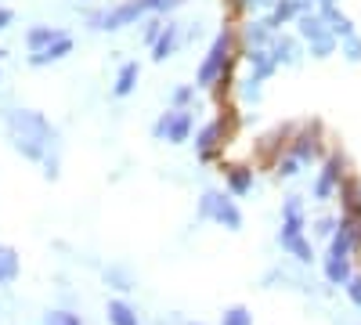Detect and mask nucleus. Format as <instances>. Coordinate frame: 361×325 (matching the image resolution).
<instances>
[{
    "label": "nucleus",
    "instance_id": "obj_1",
    "mask_svg": "<svg viewBox=\"0 0 361 325\" xmlns=\"http://www.w3.org/2000/svg\"><path fill=\"white\" fill-rule=\"evenodd\" d=\"M4 123L8 134L15 141V149L29 159H47V149L54 145V127L44 120L40 112H29V109H8L4 112Z\"/></svg>",
    "mask_w": 361,
    "mask_h": 325
},
{
    "label": "nucleus",
    "instance_id": "obj_2",
    "mask_svg": "<svg viewBox=\"0 0 361 325\" xmlns=\"http://www.w3.org/2000/svg\"><path fill=\"white\" fill-rule=\"evenodd\" d=\"M199 217L217 221V224H224V228H231V231L243 228V214H238V206H235L228 195H221V192H202V199H199Z\"/></svg>",
    "mask_w": 361,
    "mask_h": 325
},
{
    "label": "nucleus",
    "instance_id": "obj_3",
    "mask_svg": "<svg viewBox=\"0 0 361 325\" xmlns=\"http://www.w3.org/2000/svg\"><path fill=\"white\" fill-rule=\"evenodd\" d=\"M228 47H231V33H217V40L209 44L202 66H199V73H195L199 87H214V83L224 76V69H228Z\"/></svg>",
    "mask_w": 361,
    "mask_h": 325
},
{
    "label": "nucleus",
    "instance_id": "obj_4",
    "mask_svg": "<svg viewBox=\"0 0 361 325\" xmlns=\"http://www.w3.org/2000/svg\"><path fill=\"white\" fill-rule=\"evenodd\" d=\"M141 15H145V4H141V0H130V4H119V8L90 15V25H94V29H123V25L137 22Z\"/></svg>",
    "mask_w": 361,
    "mask_h": 325
},
{
    "label": "nucleus",
    "instance_id": "obj_5",
    "mask_svg": "<svg viewBox=\"0 0 361 325\" xmlns=\"http://www.w3.org/2000/svg\"><path fill=\"white\" fill-rule=\"evenodd\" d=\"M343 181V159L340 156H329L322 163V173H318V181H314V199L325 202V199H333L336 185Z\"/></svg>",
    "mask_w": 361,
    "mask_h": 325
},
{
    "label": "nucleus",
    "instance_id": "obj_6",
    "mask_svg": "<svg viewBox=\"0 0 361 325\" xmlns=\"http://www.w3.org/2000/svg\"><path fill=\"white\" fill-rule=\"evenodd\" d=\"M188 134H192V116H188V112H180V109H177V112H166L163 120L156 123V137L173 141V145H177V141H185Z\"/></svg>",
    "mask_w": 361,
    "mask_h": 325
},
{
    "label": "nucleus",
    "instance_id": "obj_7",
    "mask_svg": "<svg viewBox=\"0 0 361 325\" xmlns=\"http://www.w3.org/2000/svg\"><path fill=\"white\" fill-rule=\"evenodd\" d=\"M221 130H224V123H221V120L206 123V127L199 130V137H195V152H199V159H214L217 145H221Z\"/></svg>",
    "mask_w": 361,
    "mask_h": 325
},
{
    "label": "nucleus",
    "instance_id": "obj_8",
    "mask_svg": "<svg viewBox=\"0 0 361 325\" xmlns=\"http://www.w3.org/2000/svg\"><path fill=\"white\" fill-rule=\"evenodd\" d=\"M279 243H282L300 264H311V260H314V246L304 239V231H279Z\"/></svg>",
    "mask_w": 361,
    "mask_h": 325
},
{
    "label": "nucleus",
    "instance_id": "obj_9",
    "mask_svg": "<svg viewBox=\"0 0 361 325\" xmlns=\"http://www.w3.org/2000/svg\"><path fill=\"white\" fill-rule=\"evenodd\" d=\"M62 37H66V33H58L54 25H33V29L25 33V47L33 51V54H40V51H47L51 44H58Z\"/></svg>",
    "mask_w": 361,
    "mask_h": 325
},
{
    "label": "nucleus",
    "instance_id": "obj_10",
    "mask_svg": "<svg viewBox=\"0 0 361 325\" xmlns=\"http://www.w3.org/2000/svg\"><path fill=\"white\" fill-rule=\"evenodd\" d=\"M69 51H73V37L66 33L62 40L51 44L47 51H40V54H29V66H37V69H40V66H47V62H58V58H66Z\"/></svg>",
    "mask_w": 361,
    "mask_h": 325
},
{
    "label": "nucleus",
    "instance_id": "obj_11",
    "mask_svg": "<svg viewBox=\"0 0 361 325\" xmlns=\"http://www.w3.org/2000/svg\"><path fill=\"white\" fill-rule=\"evenodd\" d=\"M293 156L300 159V163H311V159H318V137H314V127L311 130H304L296 141H293Z\"/></svg>",
    "mask_w": 361,
    "mask_h": 325
},
{
    "label": "nucleus",
    "instance_id": "obj_12",
    "mask_svg": "<svg viewBox=\"0 0 361 325\" xmlns=\"http://www.w3.org/2000/svg\"><path fill=\"white\" fill-rule=\"evenodd\" d=\"M350 260H343V257H325V278L333 282V286H347L350 282Z\"/></svg>",
    "mask_w": 361,
    "mask_h": 325
},
{
    "label": "nucleus",
    "instance_id": "obj_13",
    "mask_svg": "<svg viewBox=\"0 0 361 325\" xmlns=\"http://www.w3.org/2000/svg\"><path fill=\"white\" fill-rule=\"evenodd\" d=\"M134 87H137V62H127L123 69H119L116 83H112V94H116V98H127Z\"/></svg>",
    "mask_w": 361,
    "mask_h": 325
},
{
    "label": "nucleus",
    "instance_id": "obj_14",
    "mask_svg": "<svg viewBox=\"0 0 361 325\" xmlns=\"http://www.w3.org/2000/svg\"><path fill=\"white\" fill-rule=\"evenodd\" d=\"M296 25H300V37H307V40H318V37L329 33V25H325L322 15H300Z\"/></svg>",
    "mask_w": 361,
    "mask_h": 325
},
{
    "label": "nucleus",
    "instance_id": "obj_15",
    "mask_svg": "<svg viewBox=\"0 0 361 325\" xmlns=\"http://www.w3.org/2000/svg\"><path fill=\"white\" fill-rule=\"evenodd\" d=\"M300 15H307V0H279L275 4V25H282L286 18H300Z\"/></svg>",
    "mask_w": 361,
    "mask_h": 325
},
{
    "label": "nucleus",
    "instance_id": "obj_16",
    "mask_svg": "<svg viewBox=\"0 0 361 325\" xmlns=\"http://www.w3.org/2000/svg\"><path fill=\"white\" fill-rule=\"evenodd\" d=\"M109 325H137V314L123 300H109Z\"/></svg>",
    "mask_w": 361,
    "mask_h": 325
},
{
    "label": "nucleus",
    "instance_id": "obj_17",
    "mask_svg": "<svg viewBox=\"0 0 361 325\" xmlns=\"http://www.w3.org/2000/svg\"><path fill=\"white\" fill-rule=\"evenodd\" d=\"M18 278V253L11 246H0V286Z\"/></svg>",
    "mask_w": 361,
    "mask_h": 325
},
{
    "label": "nucleus",
    "instance_id": "obj_18",
    "mask_svg": "<svg viewBox=\"0 0 361 325\" xmlns=\"http://www.w3.org/2000/svg\"><path fill=\"white\" fill-rule=\"evenodd\" d=\"M250 185H253V173H250L246 166L228 170V192H231V195H246V192H250Z\"/></svg>",
    "mask_w": 361,
    "mask_h": 325
},
{
    "label": "nucleus",
    "instance_id": "obj_19",
    "mask_svg": "<svg viewBox=\"0 0 361 325\" xmlns=\"http://www.w3.org/2000/svg\"><path fill=\"white\" fill-rule=\"evenodd\" d=\"M173 47H177V29L166 25V29H163V37H159V44L152 47V58H156V62H166Z\"/></svg>",
    "mask_w": 361,
    "mask_h": 325
},
{
    "label": "nucleus",
    "instance_id": "obj_20",
    "mask_svg": "<svg viewBox=\"0 0 361 325\" xmlns=\"http://www.w3.org/2000/svg\"><path fill=\"white\" fill-rule=\"evenodd\" d=\"M221 325H253V314H250L243 304H235V307H228V311H224Z\"/></svg>",
    "mask_w": 361,
    "mask_h": 325
},
{
    "label": "nucleus",
    "instance_id": "obj_21",
    "mask_svg": "<svg viewBox=\"0 0 361 325\" xmlns=\"http://www.w3.org/2000/svg\"><path fill=\"white\" fill-rule=\"evenodd\" d=\"M336 44H340V40H336L333 33H325V37L311 40V54H314V58H325V54H333V51H336Z\"/></svg>",
    "mask_w": 361,
    "mask_h": 325
},
{
    "label": "nucleus",
    "instance_id": "obj_22",
    "mask_svg": "<svg viewBox=\"0 0 361 325\" xmlns=\"http://www.w3.org/2000/svg\"><path fill=\"white\" fill-rule=\"evenodd\" d=\"M275 62H279V66L296 62V40H286V37H282V40L275 44Z\"/></svg>",
    "mask_w": 361,
    "mask_h": 325
},
{
    "label": "nucleus",
    "instance_id": "obj_23",
    "mask_svg": "<svg viewBox=\"0 0 361 325\" xmlns=\"http://www.w3.org/2000/svg\"><path fill=\"white\" fill-rule=\"evenodd\" d=\"M340 51H343V58H347V62H361V40H357V37H347V40H340Z\"/></svg>",
    "mask_w": 361,
    "mask_h": 325
},
{
    "label": "nucleus",
    "instance_id": "obj_24",
    "mask_svg": "<svg viewBox=\"0 0 361 325\" xmlns=\"http://www.w3.org/2000/svg\"><path fill=\"white\" fill-rule=\"evenodd\" d=\"M44 325H80V314H73V311H51L44 318Z\"/></svg>",
    "mask_w": 361,
    "mask_h": 325
},
{
    "label": "nucleus",
    "instance_id": "obj_25",
    "mask_svg": "<svg viewBox=\"0 0 361 325\" xmlns=\"http://www.w3.org/2000/svg\"><path fill=\"white\" fill-rule=\"evenodd\" d=\"M159 37H163V22L148 18V22H145V44H148V47H156V44H159Z\"/></svg>",
    "mask_w": 361,
    "mask_h": 325
},
{
    "label": "nucleus",
    "instance_id": "obj_26",
    "mask_svg": "<svg viewBox=\"0 0 361 325\" xmlns=\"http://www.w3.org/2000/svg\"><path fill=\"white\" fill-rule=\"evenodd\" d=\"M314 228H318V239H333V235L340 231V221L336 217H322Z\"/></svg>",
    "mask_w": 361,
    "mask_h": 325
},
{
    "label": "nucleus",
    "instance_id": "obj_27",
    "mask_svg": "<svg viewBox=\"0 0 361 325\" xmlns=\"http://www.w3.org/2000/svg\"><path fill=\"white\" fill-rule=\"evenodd\" d=\"M141 4H145V11H170L177 4H185V0H141Z\"/></svg>",
    "mask_w": 361,
    "mask_h": 325
},
{
    "label": "nucleus",
    "instance_id": "obj_28",
    "mask_svg": "<svg viewBox=\"0 0 361 325\" xmlns=\"http://www.w3.org/2000/svg\"><path fill=\"white\" fill-rule=\"evenodd\" d=\"M343 289H347V297H350V300L361 307V275H350V282H347Z\"/></svg>",
    "mask_w": 361,
    "mask_h": 325
},
{
    "label": "nucleus",
    "instance_id": "obj_29",
    "mask_svg": "<svg viewBox=\"0 0 361 325\" xmlns=\"http://www.w3.org/2000/svg\"><path fill=\"white\" fill-rule=\"evenodd\" d=\"M296 166H300V159H296V156H286V159L279 163V173L289 177V173H296Z\"/></svg>",
    "mask_w": 361,
    "mask_h": 325
},
{
    "label": "nucleus",
    "instance_id": "obj_30",
    "mask_svg": "<svg viewBox=\"0 0 361 325\" xmlns=\"http://www.w3.org/2000/svg\"><path fill=\"white\" fill-rule=\"evenodd\" d=\"M192 102V87H177L173 91V105H188Z\"/></svg>",
    "mask_w": 361,
    "mask_h": 325
},
{
    "label": "nucleus",
    "instance_id": "obj_31",
    "mask_svg": "<svg viewBox=\"0 0 361 325\" xmlns=\"http://www.w3.org/2000/svg\"><path fill=\"white\" fill-rule=\"evenodd\" d=\"M8 22H11V11H8V8H0V29H4Z\"/></svg>",
    "mask_w": 361,
    "mask_h": 325
},
{
    "label": "nucleus",
    "instance_id": "obj_32",
    "mask_svg": "<svg viewBox=\"0 0 361 325\" xmlns=\"http://www.w3.org/2000/svg\"><path fill=\"white\" fill-rule=\"evenodd\" d=\"M314 4H322V8H336V0H314Z\"/></svg>",
    "mask_w": 361,
    "mask_h": 325
},
{
    "label": "nucleus",
    "instance_id": "obj_33",
    "mask_svg": "<svg viewBox=\"0 0 361 325\" xmlns=\"http://www.w3.org/2000/svg\"><path fill=\"white\" fill-rule=\"evenodd\" d=\"M0 58H4V51H0Z\"/></svg>",
    "mask_w": 361,
    "mask_h": 325
},
{
    "label": "nucleus",
    "instance_id": "obj_34",
    "mask_svg": "<svg viewBox=\"0 0 361 325\" xmlns=\"http://www.w3.org/2000/svg\"><path fill=\"white\" fill-rule=\"evenodd\" d=\"M192 325H199V321H192Z\"/></svg>",
    "mask_w": 361,
    "mask_h": 325
}]
</instances>
